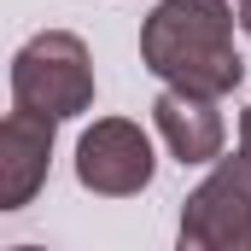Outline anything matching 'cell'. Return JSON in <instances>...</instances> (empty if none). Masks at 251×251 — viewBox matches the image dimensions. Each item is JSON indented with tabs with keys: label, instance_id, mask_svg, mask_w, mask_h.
<instances>
[{
	"label": "cell",
	"instance_id": "obj_7",
	"mask_svg": "<svg viewBox=\"0 0 251 251\" xmlns=\"http://www.w3.org/2000/svg\"><path fill=\"white\" fill-rule=\"evenodd\" d=\"M240 152H251V111L240 117Z\"/></svg>",
	"mask_w": 251,
	"mask_h": 251
},
{
	"label": "cell",
	"instance_id": "obj_8",
	"mask_svg": "<svg viewBox=\"0 0 251 251\" xmlns=\"http://www.w3.org/2000/svg\"><path fill=\"white\" fill-rule=\"evenodd\" d=\"M240 24H246V35H251V0H240Z\"/></svg>",
	"mask_w": 251,
	"mask_h": 251
},
{
	"label": "cell",
	"instance_id": "obj_2",
	"mask_svg": "<svg viewBox=\"0 0 251 251\" xmlns=\"http://www.w3.org/2000/svg\"><path fill=\"white\" fill-rule=\"evenodd\" d=\"M12 94H18V105L24 111H35V117H76V111H88V100H94V70H88V53H82V41L76 35H35L18 64H12Z\"/></svg>",
	"mask_w": 251,
	"mask_h": 251
},
{
	"label": "cell",
	"instance_id": "obj_6",
	"mask_svg": "<svg viewBox=\"0 0 251 251\" xmlns=\"http://www.w3.org/2000/svg\"><path fill=\"white\" fill-rule=\"evenodd\" d=\"M47 146H53V117H35V111H12L6 117V210H18L41 170H47Z\"/></svg>",
	"mask_w": 251,
	"mask_h": 251
},
{
	"label": "cell",
	"instance_id": "obj_5",
	"mask_svg": "<svg viewBox=\"0 0 251 251\" xmlns=\"http://www.w3.org/2000/svg\"><path fill=\"white\" fill-rule=\"evenodd\" d=\"M152 111H158V128H164V140H170V152L181 164H204V158L222 152V117H216L210 94L170 88V94H158Z\"/></svg>",
	"mask_w": 251,
	"mask_h": 251
},
{
	"label": "cell",
	"instance_id": "obj_4",
	"mask_svg": "<svg viewBox=\"0 0 251 251\" xmlns=\"http://www.w3.org/2000/svg\"><path fill=\"white\" fill-rule=\"evenodd\" d=\"M76 176L94 193H140L152 181V146L134 123H94L82 134Z\"/></svg>",
	"mask_w": 251,
	"mask_h": 251
},
{
	"label": "cell",
	"instance_id": "obj_1",
	"mask_svg": "<svg viewBox=\"0 0 251 251\" xmlns=\"http://www.w3.org/2000/svg\"><path fill=\"white\" fill-rule=\"evenodd\" d=\"M140 53L170 88H193L210 100L240 88L246 76V64L234 53L228 0H164L140 29Z\"/></svg>",
	"mask_w": 251,
	"mask_h": 251
},
{
	"label": "cell",
	"instance_id": "obj_3",
	"mask_svg": "<svg viewBox=\"0 0 251 251\" xmlns=\"http://www.w3.org/2000/svg\"><path fill=\"white\" fill-rule=\"evenodd\" d=\"M181 246H251V152L222 158V170L187 199Z\"/></svg>",
	"mask_w": 251,
	"mask_h": 251
}]
</instances>
